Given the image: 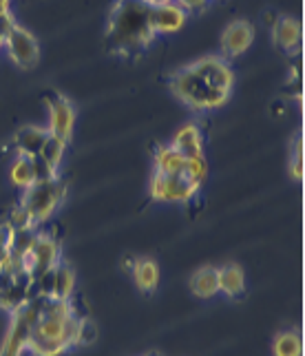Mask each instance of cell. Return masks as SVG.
I'll list each match as a JSON object with an SVG mask.
<instances>
[{
  "instance_id": "obj_1",
  "label": "cell",
  "mask_w": 305,
  "mask_h": 356,
  "mask_svg": "<svg viewBox=\"0 0 305 356\" xmlns=\"http://www.w3.org/2000/svg\"><path fill=\"white\" fill-rule=\"evenodd\" d=\"M78 318L69 301L44 299L31 330L27 352L33 356H63L76 346Z\"/></svg>"
},
{
  "instance_id": "obj_2",
  "label": "cell",
  "mask_w": 305,
  "mask_h": 356,
  "mask_svg": "<svg viewBox=\"0 0 305 356\" xmlns=\"http://www.w3.org/2000/svg\"><path fill=\"white\" fill-rule=\"evenodd\" d=\"M108 44L119 56H138L155 38L151 5L146 0H117L106 29Z\"/></svg>"
},
{
  "instance_id": "obj_3",
  "label": "cell",
  "mask_w": 305,
  "mask_h": 356,
  "mask_svg": "<svg viewBox=\"0 0 305 356\" xmlns=\"http://www.w3.org/2000/svg\"><path fill=\"white\" fill-rule=\"evenodd\" d=\"M170 91L175 97H179L192 111H208V108H219L226 104L228 91L217 89L215 84L204 76V71L197 63H192L184 69L173 73V78L168 82Z\"/></svg>"
},
{
  "instance_id": "obj_4",
  "label": "cell",
  "mask_w": 305,
  "mask_h": 356,
  "mask_svg": "<svg viewBox=\"0 0 305 356\" xmlns=\"http://www.w3.org/2000/svg\"><path fill=\"white\" fill-rule=\"evenodd\" d=\"M206 173H208V164L204 157L188 159L186 168L179 173H153L151 197L157 202H190L199 193Z\"/></svg>"
},
{
  "instance_id": "obj_5",
  "label": "cell",
  "mask_w": 305,
  "mask_h": 356,
  "mask_svg": "<svg viewBox=\"0 0 305 356\" xmlns=\"http://www.w3.org/2000/svg\"><path fill=\"white\" fill-rule=\"evenodd\" d=\"M67 195V186L65 181L58 177L51 179H42V181H33L31 186H27L22 191V197H20V208L27 213L29 222L38 228L40 224L49 222L51 215L60 208Z\"/></svg>"
},
{
  "instance_id": "obj_6",
  "label": "cell",
  "mask_w": 305,
  "mask_h": 356,
  "mask_svg": "<svg viewBox=\"0 0 305 356\" xmlns=\"http://www.w3.org/2000/svg\"><path fill=\"white\" fill-rule=\"evenodd\" d=\"M40 297H33L27 305H22L20 310L11 314V323L5 334L3 348H0V356H22L27 352V343L31 337V330L35 325V318L40 314L42 308Z\"/></svg>"
},
{
  "instance_id": "obj_7",
  "label": "cell",
  "mask_w": 305,
  "mask_h": 356,
  "mask_svg": "<svg viewBox=\"0 0 305 356\" xmlns=\"http://www.w3.org/2000/svg\"><path fill=\"white\" fill-rule=\"evenodd\" d=\"M3 47L7 49L9 60L18 69L29 71V69H33L35 65L40 63V44H38V40L33 38L31 31L20 27L18 22H16V27L9 31Z\"/></svg>"
},
{
  "instance_id": "obj_8",
  "label": "cell",
  "mask_w": 305,
  "mask_h": 356,
  "mask_svg": "<svg viewBox=\"0 0 305 356\" xmlns=\"http://www.w3.org/2000/svg\"><path fill=\"white\" fill-rule=\"evenodd\" d=\"M44 102L49 106V127L47 131L56 135V138L69 142L73 135V127H76V108L67 100L65 95L56 91H49Z\"/></svg>"
},
{
  "instance_id": "obj_9",
  "label": "cell",
  "mask_w": 305,
  "mask_h": 356,
  "mask_svg": "<svg viewBox=\"0 0 305 356\" xmlns=\"http://www.w3.org/2000/svg\"><path fill=\"white\" fill-rule=\"evenodd\" d=\"M254 40V27L250 20L237 18L228 24L222 33V58L224 60H233L241 56L243 51H248L250 44Z\"/></svg>"
},
{
  "instance_id": "obj_10",
  "label": "cell",
  "mask_w": 305,
  "mask_h": 356,
  "mask_svg": "<svg viewBox=\"0 0 305 356\" xmlns=\"http://www.w3.org/2000/svg\"><path fill=\"white\" fill-rule=\"evenodd\" d=\"M188 18V11L179 7L175 0H166V3L151 5V27L157 33H173L184 27Z\"/></svg>"
},
{
  "instance_id": "obj_11",
  "label": "cell",
  "mask_w": 305,
  "mask_h": 356,
  "mask_svg": "<svg viewBox=\"0 0 305 356\" xmlns=\"http://www.w3.org/2000/svg\"><path fill=\"white\" fill-rule=\"evenodd\" d=\"M272 38L288 56H295L301 47V24L292 16H277L272 22Z\"/></svg>"
},
{
  "instance_id": "obj_12",
  "label": "cell",
  "mask_w": 305,
  "mask_h": 356,
  "mask_svg": "<svg viewBox=\"0 0 305 356\" xmlns=\"http://www.w3.org/2000/svg\"><path fill=\"white\" fill-rule=\"evenodd\" d=\"M173 149L177 153H181L186 159H197L204 157V138H201V131L195 122H188V124L181 127L175 138H173Z\"/></svg>"
},
{
  "instance_id": "obj_13",
  "label": "cell",
  "mask_w": 305,
  "mask_h": 356,
  "mask_svg": "<svg viewBox=\"0 0 305 356\" xmlns=\"http://www.w3.org/2000/svg\"><path fill=\"white\" fill-rule=\"evenodd\" d=\"M49 131L42 127H22L14 135V149L22 157H38L40 146L47 140Z\"/></svg>"
},
{
  "instance_id": "obj_14",
  "label": "cell",
  "mask_w": 305,
  "mask_h": 356,
  "mask_svg": "<svg viewBox=\"0 0 305 356\" xmlns=\"http://www.w3.org/2000/svg\"><path fill=\"white\" fill-rule=\"evenodd\" d=\"M219 292H224L230 299H239L246 292V275L237 264H228L224 268H217Z\"/></svg>"
},
{
  "instance_id": "obj_15",
  "label": "cell",
  "mask_w": 305,
  "mask_h": 356,
  "mask_svg": "<svg viewBox=\"0 0 305 356\" xmlns=\"http://www.w3.org/2000/svg\"><path fill=\"white\" fill-rule=\"evenodd\" d=\"M190 292L197 299H213L219 294V279H217V268L204 266L197 268L190 277Z\"/></svg>"
},
{
  "instance_id": "obj_16",
  "label": "cell",
  "mask_w": 305,
  "mask_h": 356,
  "mask_svg": "<svg viewBox=\"0 0 305 356\" xmlns=\"http://www.w3.org/2000/svg\"><path fill=\"white\" fill-rule=\"evenodd\" d=\"M131 273H133V281H135L138 290L142 292H153L157 284H160V266H157V261L149 259V257L133 261Z\"/></svg>"
},
{
  "instance_id": "obj_17",
  "label": "cell",
  "mask_w": 305,
  "mask_h": 356,
  "mask_svg": "<svg viewBox=\"0 0 305 356\" xmlns=\"http://www.w3.org/2000/svg\"><path fill=\"white\" fill-rule=\"evenodd\" d=\"M153 159H155V173H162V175L179 173V170H184L188 164V159L181 153H177L170 144L157 146Z\"/></svg>"
},
{
  "instance_id": "obj_18",
  "label": "cell",
  "mask_w": 305,
  "mask_h": 356,
  "mask_svg": "<svg viewBox=\"0 0 305 356\" xmlns=\"http://www.w3.org/2000/svg\"><path fill=\"white\" fill-rule=\"evenodd\" d=\"M73 290H76V270L60 261L53 268V292H51V299L69 301Z\"/></svg>"
},
{
  "instance_id": "obj_19",
  "label": "cell",
  "mask_w": 305,
  "mask_h": 356,
  "mask_svg": "<svg viewBox=\"0 0 305 356\" xmlns=\"http://www.w3.org/2000/svg\"><path fill=\"white\" fill-rule=\"evenodd\" d=\"M274 356H301L303 354V339L297 330H283L274 337L272 343Z\"/></svg>"
},
{
  "instance_id": "obj_20",
  "label": "cell",
  "mask_w": 305,
  "mask_h": 356,
  "mask_svg": "<svg viewBox=\"0 0 305 356\" xmlns=\"http://www.w3.org/2000/svg\"><path fill=\"white\" fill-rule=\"evenodd\" d=\"M67 144H69V142L60 140V138H56V135L49 133V135H47V140H44L42 146H40L38 157L42 159L44 164L51 166L53 170H58L60 164H63V157H65V151H67Z\"/></svg>"
},
{
  "instance_id": "obj_21",
  "label": "cell",
  "mask_w": 305,
  "mask_h": 356,
  "mask_svg": "<svg viewBox=\"0 0 305 356\" xmlns=\"http://www.w3.org/2000/svg\"><path fill=\"white\" fill-rule=\"evenodd\" d=\"M9 177H11V181H14V186H18L20 191L31 186V184H33V164H31V157L18 155L14 159V164H11V168H9Z\"/></svg>"
},
{
  "instance_id": "obj_22",
  "label": "cell",
  "mask_w": 305,
  "mask_h": 356,
  "mask_svg": "<svg viewBox=\"0 0 305 356\" xmlns=\"http://www.w3.org/2000/svg\"><path fill=\"white\" fill-rule=\"evenodd\" d=\"M97 339V327L91 318H78V332H76V346H91Z\"/></svg>"
},
{
  "instance_id": "obj_23",
  "label": "cell",
  "mask_w": 305,
  "mask_h": 356,
  "mask_svg": "<svg viewBox=\"0 0 305 356\" xmlns=\"http://www.w3.org/2000/svg\"><path fill=\"white\" fill-rule=\"evenodd\" d=\"M11 241H14V228L9 224H0V268H3L11 257Z\"/></svg>"
},
{
  "instance_id": "obj_24",
  "label": "cell",
  "mask_w": 305,
  "mask_h": 356,
  "mask_svg": "<svg viewBox=\"0 0 305 356\" xmlns=\"http://www.w3.org/2000/svg\"><path fill=\"white\" fill-rule=\"evenodd\" d=\"M31 164H33V181L58 177V170H53L49 164H44L40 157H31Z\"/></svg>"
},
{
  "instance_id": "obj_25",
  "label": "cell",
  "mask_w": 305,
  "mask_h": 356,
  "mask_svg": "<svg viewBox=\"0 0 305 356\" xmlns=\"http://www.w3.org/2000/svg\"><path fill=\"white\" fill-rule=\"evenodd\" d=\"M16 27V20L14 16L9 14V9L7 11H0V40L5 42V38L9 35V31Z\"/></svg>"
},
{
  "instance_id": "obj_26",
  "label": "cell",
  "mask_w": 305,
  "mask_h": 356,
  "mask_svg": "<svg viewBox=\"0 0 305 356\" xmlns=\"http://www.w3.org/2000/svg\"><path fill=\"white\" fill-rule=\"evenodd\" d=\"M290 175L295 177V179H303V149L299 151V155H292Z\"/></svg>"
},
{
  "instance_id": "obj_27",
  "label": "cell",
  "mask_w": 305,
  "mask_h": 356,
  "mask_svg": "<svg viewBox=\"0 0 305 356\" xmlns=\"http://www.w3.org/2000/svg\"><path fill=\"white\" fill-rule=\"evenodd\" d=\"M9 9V0H0V11H7Z\"/></svg>"
},
{
  "instance_id": "obj_28",
  "label": "cell",
  "mask_w": 305,
  "mask_h": 356,
  "mask_svg": "<svg viewBox=\"0 0 305 356\" xmlns=\"http://www.w3.org/2000/svg\"><path fill=\"white\" fill-rule=\"evenodd\" d=\"M0 49H3V40H0Z\"/></svg>"
}]
</instances>
